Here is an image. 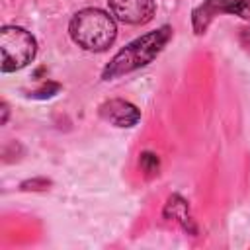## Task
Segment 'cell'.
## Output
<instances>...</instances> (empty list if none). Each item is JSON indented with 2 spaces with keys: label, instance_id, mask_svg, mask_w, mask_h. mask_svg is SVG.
Returning a JSON list of instances; mask_svg holds the SVG:
<instances>
[{
  "label": "cell",
  "instance_id": "2",
  "mask_svg": "<svg viewBox=\"0 0 250 250\" xmlns=\"http://www.w3.org/2000/svg\"><path fill=\"white\" fill-rule=\"evenodd\" d=\"M70 39L84 51L102 53L109 49L117 37L115 18L100 8L78 10L68 23Z\"/></svg>",
  "mask_w": 250,
  "mask_h": 250
},
{
  "label": "cell",
  "instance_id": "1",
  "mask_svg": "<svg viewBox=\"0 0 250 250\" xmlns=\"http://www.w3.org/2000/svg\"><path fill=\"white\" fill-rule=\"evenodd\" d=\"M172 37V27L170 25H162L154 31H148L137 39H133L131 43H127L104 68L102 78L104 80H113L117 76L129 74L141 66H146L148 62H152L160 51L166 47V43Z\"/></svg>",
  "mask_w": 250,
  "mask_h": 250
},
{
  "label": "cell",
  "instance_id": "6",
  "mask_svg": "<svg viewBox=\"0 0 250 250\" xmlns=\"http://www.w3.org/2000/svg\"><path fill=\"white\" fill-rule=\"evenodd\" d=\"M100 115L115 127H133L141 119V111L131 102H125L119 98L104 102L100 105Z\"/></svg>",
  "mask_w": 250,
  "mask_h": 250
},
{
  "label": "cell",
  "instance_id": "5",
  "mask_svg": "<svg viewBox=\"0 0 250 250\" xmlns=\"http://www.w3.org/2000/svg\"><path fill=\"white\" fill-rule=\"evenodd\" d=\"M115 20L127 25H145L154 18V0H107Z\"/></svg>",
  "mask_w": 250,
  "mask_h": 250
},
{
  "label": "cell",
  "instance_id": "3",
  "mask_svg": "<svg viewBox=\"0 0 250 250\" xmlns=\"http://www.w3.org/2000/svg\"><path fill=\"white\" fill-rule=\"evenodd\" d=\"M2 72H16L27 66L37 55L35 37L20 25H4L0 29Z\"/></svg>",
  "mask_w": 250,
  "mask_h": 250
},
{
  "label": "cell",
  "instance_id": "4",
  "mask_svg": "<svg viewBox=\"0 0 250 250\" xmlns=\"http://www.w3.org/2000/svg\"><path fill=\"white\" fill-rule=\"evenodd\" d=\"M219 14H232L250 20V0H203L191 14L193 31L197 35L205 33L213 18Z\"/></svg>",
  "mask_w": 250,
  "mask_h": 250
},
{
  "label": "cell",
  "instance_id": "7",
  "mask_svg": "<svg viewBox=\"0 0 250 250\" xmlns=\"http://www.w3.org/2000/svg\"><path fill=\"white\" fill-rule=\"evenodd\" d=\"M2 113H4L2 123H6V119H8V104H6V102H2Z\"/></svg>",
  "mask_w": 250,
  "mask_h": 250
}]
</instances>
